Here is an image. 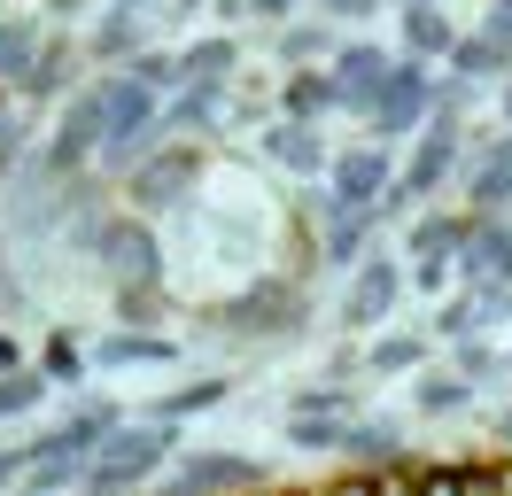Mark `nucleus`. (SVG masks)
Masks as SVG:
<instances>
[{"label":"nucleus","instance_id":"7ed1b4c3","mask_svg":"<svg viewBox=\"0 0 512 496\" xmlns=\"http://www.w3.org/2000/svg\"><path fill=\"white\" fill-rule=\"evenodd\" d=\"M218 489H256V465L249 458H187L179 473H171V489L163 496H218Z\"/></svg>","mask_w":512,"mask_h":496},{"label":"nucleus","instance_id":"0eeeda50","mask_svg":"<svg viewBox=\"0 0 512 496\" xmlns=\"http://www.w3.org/2000/svg\"><path fill=\"white\" fill-rule=\"evenodd\" d=\"M450 171V132H427L419 140V155H412V171H404V186L396 194H435V179Z\"/></svg>","mask_w":512,"mask_h":496},{"label":"nucleus","instance_id":"6ab92c4d","mask_svg":"<svg viewBox=\"0 0 512 496\" xmlns=\"http://www.w3.org/2000/svg\"><path fill=\"white\" fill-rule=\"evenodd\" d=\"M132 357H171V349H163V341H132V334H117L101 349V365H132Z\"/></svg>","mask_w":512,"mask_h":496},{"label":"nucleus","instance_id":"a878e982","mask_svg":"<svg viewBox=\"0 0 512 496\" xmlns=\"http://www.w3.org/2000/svg\"><path fill=\"white\" fill-rule=\"evenodd\" d=\"M489 39L512 55V0H497V8H489Z\"/></svg>","mask_w":512,"mask_h":496},{"label":"nucleus","instance_id":"2eb2a0df","mask_svg":"<svg viewBox=\"0 0 512 496\" xmlns=\"http://www.w3.org/2000/svg\"><path fill=\"white\" fill-rule=\"evenodd\" d=\"M179 62H187V78L218 86V78H225V62H233V47H225V39H210V47H194V55H179Z\"/></svg>","mask_w":512,"mask_h":496},{"label":"nucleus","instance_id":"a211bd4d","mask_svg":"<svg viewBox=\"0 0 512 496\" xmlns=\"http://www.w3.org/2000/svg\"><path fill=\"white\" fill-rule=\"evenodd\" d=\"M326 101H342V93L319 86V78H295V86H288V109H295V117H311V109H326Z\"/></svg>","mask_w":512,"mask_h":496},{"label":"nucleus","instance_id":"4468645a","mask_svg":"<svg viewBox=\"0 0 512 496\" xmlns=\"http://www.w3.org/2000/svg\"><path fill=\"white\" fill-rule=\"evenodd\" d=\"M179 179H187V163H156V171H140V202H148V210H163V202L179 194Z\"/></svg>","mask_w":512,"mask_h":496},{"label":"nucleus","instance_id":"473e14b6","mask_svg":"<svg viewBox=\"0 0 512 496\" xmlns=\"http://www.w3.org/2000/svg\"><path fill=\"white\" fill-rule=\"evenodd\" d=\"M505 117H512V93H505Z\"/></svg>","mask_w":512,"mask_h":496},{"label":"nucleus","instance_id":"412c9836","mask_svg":"<svg viewBox=\"0 0 512 496\" xmlns=\"http://www.w3.org/2000/svg\"><path fill=\"white\" fill-rule=\"evenodd\" d=\"M497 62H505V47H497V39H466V47H458V70H497Z\"/></svg>","mask_w":512,"mask_h":496},{"label":"nucleus","instance_id":"cd10ccee","mask_svg":"<svg viewBox=\"0 0 512 496\" xmlns=\"http://www.w3.org/2000/svg\"><path fill=\"white\" fill-rule=\"evenodd\" d=\"M256 8H264V16H288V8H295V0H256Z\"/></svg>","mask_w":512,"mask_h":496},{"label":"nucleus","instance_id":"4be33fe9","mask_svg":"<svg viewBox=\"0 0 512 496\" xmlns=\"http://www.w3.org/2000/svg\"><path fill=\"white\" fill-rule=\"evenodd\" d=\"M419 403H427V411H450V403H466V380H419Z\"/></svg>","mask_w":512,"mask_h":496},{"label":"nucleus","instance_id":"39448f33","mask_svg":"<svg viewBox=\"0 0 512 496\" xmlns=\"http://www.w3.org/2000/svg\"><path fill=\"white\" fill-rule=\"evenodd\" d=\"M388 70H396V62H381L373 47H350V55H342V78H334V93H342V101H365V109H373V93L388 86Z\"/></svg>","mask_w":512,"mask_h":496},{"label":"nucleus","instance_id":"f3484780","mask_svg":"<svg viewBox=\"0 0 512 496\" xmlns=\"http://www.w3.org/2000/svg\"><path fill=\"white\" fill-rule=\"evenodd\" d=\"M39 388H47V372H16V380H0V419H8V411H32Z\"/></svg>","mask_w":512,"mask_h":496},{"label":"nucleus","instance_id":"c85d7f7f","mask_svg":"<svg viewBox=\"0 0 512 496\" xmlns=\"http://www.w3.org/2000/svg\"><path fill=\"white\" fill-rule=\"evenodd\" d=\"M0 365H8V372H16V341H0Z\"/></svg>","mask_w":512,"mask_h":496},{"label":"nucleus","instance_id":"9d476101","mask_svg":"<svg viewBox=\"0 0 512 496\" xmlns=\"http://www.w3.org/2000/svg\"><path fill=\"white\" fill-rule=\"evenodd\" d=\"M466 272L512 279V233H474V241H466Z\"/></svg>","mask_w":512,"mask_h":496},{"label":"nucleus","instance_id":"9b49d317","mask_svg":"<svg viewBox=\"0 0 512 496\" xmlns=\"http://www.w3.org/2000/svg\"><path fill=\"white\" fill-rule=\"evenodd\" d=\"M404 39H412L419 55H443V47H450V24L427 8V0H412V8H404Z\"/></svg>","mask_w":512,"mask_h":496},{"label":"nucleus","instance_id":"20e7f679","mask_svg":"<svg viewBox=\"0 0 512 496\" xmlns=\"http://www.w3.org/2000/svg\"><path fill=\"white\" fill-rule=\"evenodd\" d=\"M419 109H427V78H419V62H396L388 86L373 93V124H381V132H404V124H419Z\"/></svg>","mask_w":512,"mask_h":496},{"label":"nucleus","instance_id":"ddd939ff","mask_svg":"<svg viewBox=\"0 0 512 496\" xmlns=\"http://www.w3.org/2000/svg\"><path fill=\"white\" fill-rule=\"evenodd\" d=\"M272 155H280V163H303V171H319V140H311L303 124H280V132H272Z\"/></svg>","mask_w":512,"mask_h":496},{"label":"nucleus","instance_id":"b1692460","mask_svg":"<svg viewBox=\"0 0 512 496\" xmlns=\"http://www.w3.org/2000/svg\"><path fill=\"white\" fill-rule=\"evenodd\" d=\"M210 109H218V86H194L187 101H179V124H210Z\"/></svg>","mask_w":512,"mask_h":496},{"label":"nucleus","instance_id":"f8f14e48","mask_svg":"<svg viewBox=\"0 0 512 496\" xmlns=\"http://www.w3.org/2000/svg\"><path fill=\"white\" fill-rule=\"evenodd\" d=\"M32 55H39L32 24H8V31H0V78H32Z\"/></svg>","mask_w":512,"mask_h":496},{"label":"nucleus","instance_id":"f257e3e1","mask_svg":"<svg viewBox=\"0 0 512 496\" xmlns=\"http://www.w3.org/2000/svg\"><path fill=\"white\" fill-rule=\"evenodd\" d=\"M163 458H171V434H163V427L109 434V442L94 450V473H86V489H94V496H117V489H132L140 473H156Z\"/></svg>","mask_w":512,"mask_h":496},{"label":"nucleus","instance_id":"f03ea898","mask_svg":"<svg viewBox=\"0 0 512 496\" xmlns=\"http://www.w3.org/2000/svg\"><path fill=\"white\" fill-rule=\"evenodd\" d=\"M381 186H388V155L381 148H357L334 163V194L326 210H381Z\"/></svg>","mask_w":512,"mask_h":496},{"label":"nucleus","instance_id":"5701e85b","mask_svg":"<svg viewBox=\"0 0 512 496\" xmlns=\"http://www.w3.org/2000/svg\"><path fill=\"white\" fill-rule=\"evenodd\" d=\"M373 365H388V372H404V365H419V341H381V349H373Z\"/></svg>","mask_w":512,"mask_h":496},{"label":"nucleus","instance_id":"1a4fd4ad","mask_svg":"<svg viewBox=\"0 0 512 496\" xmlns=\"http://www.w3.org/2000/svg\"><path fill=\"white\" fill-rule=\"evenodd\" d=\"M505 194H512V140H505V148H489L474 163V202H481V210H489V202H505Z\"/></svg>","mask_w":512,"mask_h":496},{"label":"nucleus","instance_id":"7c9ffc66","mask_svg":"<svg viewBox=\"0 0 512 496\" xmlns=\"http://www.w3.org/2000/svg\"><path fill=\"white\" fill-rule=\"evenodd\" d=\"M8 473H16V458H8V450H0V489H8Z\"/></svg>","mask_w":512,"mask_h":496},{"label":"nucleus","instance_id":"bb28decb","mask_svg":"<svg viewBox=\"0 0 512 496\" xmlns=\"http://www.w3.org/2000/svg\"><path fill=\"white\" fill-rule=\"evenodd\" d=\"M47 372H55V380H70V372H78V349H70V341H55V349H47Z\"/></svg>","mask_w":512,"mask_h":496},{"label":"nucleus","instance_id":"dca6fc26","mask_svg":"<svg viewBox=\"0 0 512 496\" xmlns=\"http://www.w3.org/2000/svg\"><path fill=\"white\" fill-rule=\"evenodd\" d=\"M357 458H373V465H396V427H357V434H342Z\"/></svg>","mask_w":512,"mask_h":496},{"label":"nucleus","instance_id":"c756f323","mask_svg":"<svg viewBox=\"0 0 512 496\" xmlns=\"http://www.w3.org/2000/svg\"><path fill=\"white\" fill-rule=\"evenodd\" d=\"M334 8H342V16H357V8H373V0H334Z\"/></svg>","mask_w":512,"mask_h":496},{"label":"nucleus","instance_id":"423d86ee","mask_svg":"<svg viewBox=\"0 0 512 496\" xmlns=\"http://www.w3.org/2000/svg\"><path fill=\"white\" fill-rule=\"evenodd\" d=\"M388 303H396V272H388V264H365L357 287H350V318L373 326V318H388Z\"/></svg>","mask_w":512,"mask_h":496},{"label":"nucleus","instance_id":"6e6552de","mask_svg":"<svg viewBox=\"0 0 512 496\" xmlns=\"http://www.w3.org/2000/svg\"><path fill=\"white\" fill-rule=\"evenodd\" d=\"M466 241H474V233H466L458 217H427V225H419V233H412L419 264H443V256H466Z\"/></svg>","mask_w":512,"mask_h":496},{"label":"nucleus","instance_id":"2f4dec72","mask_svg":"<svg viewBox=\"0 0 512 496\" xmlns=\"http://www.w3.org/2000/svg\"><path fill=\"white\" fill-rule=\"evenodd\" d=\"M505 442H512V411H505Z\"/></svg>","mask_w":512,"mask_h":496},{"label":"nucleus","instance_id":"393cba45","mask_svg":"<svg viewBox=\"0 0 512 496\" xmlns=\"http://www.w3.org/2000/svg\"><path fill=\"white\" fill-rule=\"evenodd\" d=\"M202 403H218V380H202V388H179V396L163 403V419H171V411H202Z\"/></svg>","mask_w":512,"mask_h":496},{"label":"nucleus","instance_id":"aec40b11","mask_svg":"<svg viewBox=\"0 0 512 496\" xmlns=\"http://www.w3.org/2000/svg\"><path fill=\"white\" fill-rule=\"evenodd\" d=\"M179 70H187V62H171V55H140V62H132V78H140L148 93H156V86H171Z\"/></svg>","mask_w":512,"mask_h":496}]
</instances>
